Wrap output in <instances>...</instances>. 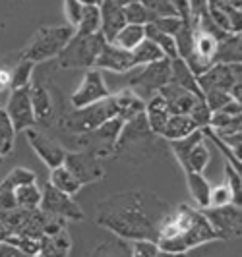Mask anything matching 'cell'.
I'll return each mask as SVG.
<instances>
[{
	"mask_svg": "<svg viewBox=\"0 0 242 257\" xmlns=\"http://www.w3.org/2000/svg\"><path fill=\"white\" fill-rule=\"evenodd\" d=\"M95 207H97V217H95L97 224L126 242L132 240L157 242L161 222L171 213V205L167 201L145 190L116 193L99 201Z\"/></svg>",
	"mask_w": 242,
	"mask_h": 257,
	"instance_id": "1",
	"label": "cell"
},
{
	"mask_svg": "<svg viewBox=\"0 0 242 257\" xmlns=\"http://www.w3.org/2000/svg\"><path fill=\"white\" fill-rule=\"evenodd\" d=\"M118 116L116 112V103L113 93L103 99L99 103H93L84 108H72V110H56L54 126L62 132H68L70 136H82L97 130L105 120Z\"/></svg>",
	"mask_w": 242,
	"mask_h": 257,
	"instance_id": "2",
	"label": "cell"
},
{
	"mask_svg": "<svg viewBox=\"0 0 242 257\" xmlns=\"http://www.w3.org/2000/svg\"><path fill=\"white\" fill-rule=\"evenodd\" d=\"M76 31L70 26H43L35 31L31 41L20 52V58L29 60L33 64L49 62L56 58L60 51L66 47V43L72 39Z\"/></svg>",
	"mask_w": 242,
	"mask_h": 257,
	"instance_id": "3",
	"label": "cell"
},
{
	"mask_svg": "<svg viewBox=\"0 0 242 257\" xmlns=\"http://www.w3.org/2000/svg\"><path fill=\"white\" fill-rule=\"evenodd\" d=\"M105 39L101 33L95 35H77L74 33L72 39L66 43L60 54L56 56V64L64 70H91L99 52L105 47Z\"/></svg>",
	"mask_w": 242,
	"mask_h": 257,
	"instance_id": "4",
	"label": "cell"
},
{
	"mask_svg": "<svg viewBox=\"0 0 242 257\" xmlns=\"http://www.w3.org/2000/svg\"><path fill=\"white\" fill-rule=\"evenodd\" d=\"M157 136H153V132L147 126L145 114L134 116L124 122V126L120 130V136L115 143L113 155L116 157H140V159H147L149 157V149L155 145Z\"/></svg>",
	"mask_w": 242,
	"mask_h": 257,
	"instance_id": "5",
	"label": "cell"
},
{
	"mask_svg": "<svg viewBox=\"0 0 242 257\" xmlns=\"http://www.w3.org/2000/svg\"><path fill=\"white\" fill-rule=\"evenodd\" d=\"M101 161V157L95 155L93 151L77 149V151L66 153L64 167L76 176V180L82 186H88V184H95V182H101L105 178V167H103Z\"/></svg>",
	"mask_w": 242,
	"mask_h": 257,
	"instance_id": "6",
	"label": "cell"
},
{
	"mask_svg": "<svg viewBox=\"0 0 242 257\" xmlns=\"http://www.w3.org/2000/svg\"><path fill=\"white\" fill-rule=\"evenodd\" d=\"M43 195H41V203H39V209L47 215H52L56 219L64 220V222H77V220H84V211L82 207L74 201L72 195H66V193L58 192L56 188H52L51 184L47 182L45 188L41 190Z\"/></svg>",
	"mask_w": 242,
	"mask_h": 257,
	"instance_id": "7",
	"label": "cell"
},
{
	"mask_svg": "<svg viewBox=\"0 0 242 257\" xmlns=\"http://www.w3.org/2000/svg\"><path fill=\"white\" fill-rule=\"evenodd\" d=\"M207 222L215 230L219 240H234L240 238V207L225 205V207H205L202 209Z\"/></svg>",
	"mask_w": 242,
	"mask_h": 257,
	"instance_id": "8",
	"label": "cell"
},
{
	"mask_svg": "<svg viewBox=\"0 0 242 257\" xmlns=\"http://www.w3.org/2000/svg\"><path fill=\"white\" fill-rule=\"evenodd\" d=\"M109 95H111V89L105 83L103 72L91 68L86 72V76L79 81L76 91L72 93L70 104H72V108H84V106H90V104L107 99Z\"/></svg>",
	"mask_w": 242,
	"mask_h": 257,
	"instance_id": "9",
	"label": "cell"
},
{
	"mask_svg": "<svg viewBox=\"0 0 242 257\" xmlns=\"http://www.w3.org/2000/svg\"><path fill=\"white\" fill-rule=\"evenodd\" d=\"M169 79H171V60L163 58V60H157V62L143 66L136 76H132L130 89H140L147 97H151L161 87H165Z\"/></svg>",
	"mask_w": 242,
	"mask_h": 257,
	"instance_id": "10",
	"label": "cell"
},
{
	"mask_svg": "<svg viewBox=\"0 0 242 257\" xmlns=\"http://www.w3.org/2000/svg\"><path fill=\"white\" fill-rule=\"evenodd\" d=\"M4 110H6L8 118L12 120L16 132H26L29 128H37L33 106H31V97H29V87L10 91Z\"/></svg>",
	"mask_w": 242,
	"mask_h": 257,
	"instance_id": "11",
	"label": "cell"
},
{
	"mask_svg": "<svg viewBox=\"0 0 242 257\" xmlns=\"http://www.w3.org/2000/svg\"><path fill=\"white\" fill-rule=\"evenodd\" d=\"M26 136L29 145H31V149L37 153V157L43 161L45 167L51 168V170L56 167H62L64 157H66L68 151L54 138H51L49 134H45V132H41L37 128L26 130Z\"/></svg>",
	"mask_w": 242,
	"mask_h": 257,
	"instance_id": "12",
	"label": "cell"
},
{
	"mask_svg": "<svg viewBox=\"0 0 242 257\" xmlns=\"http://www.w3.org/2000/svg\"><path fill=\"white\" fill-rule=\"evenodd\" d=\"M29 97H31V106H33V114L37 126L51 128L54 126V118H56V101L52 97V91L45 85V81H31L29 85Z\"/></svg>",
	"mask_w": 242,
	"mask_h": 257,
	"instance_id": "13",
	"label": "cell"
},
{
	"mask_svg": "<svg viewBox=\"0 0 242 257\" xmlns=\"http://www.w3.org/2000/svg\"><path fill=\"white\" fill-rule=\"evenodd\" d=\"M240 81V64H213L207 72L198 76V85L205 91H227Z\"/></svg>",
	"mask_w": 242,
	"mask_h": 257,
	"instance_id": "14",
	"label": "cell"
},
{
	"mask_svg": "<svg viewBox=\"0 0 242 257\" xmlns=\"http://www.w3.org/2000/svg\"><path fill=\"white\" fill-rule=\"evenodd\" d=\"M93 68L101 70V72L107 70V72H115V74H126L130 70H134L136 64H134V56L130 51H124L113 43H105Z\"/></svg>",
	"mask_w": 242,
	"mask_h": 257,
	"instance_id": "15",
	"label": "cell"
},
{
	"mask_svg": "<svg viewBox=\"0 0 242 257\" xmlns=\"http://www.w3.org/2000/svg\"><path fill=\"white\" fill-rule=\"evenodd\" d=\"M99 14H101V29H99V33H101L107 43H113L116 33L126 26L124 6L115 4L111 0H103L99 4Z\"/></svg>",
	"mask_w": 242,
	"mask_h": 257,
	"instance_id": "16",
	"label": "cell"
},
{
	"mask_svg": "<svg viewBox=\"0 0 242 257\" xmlns=\"http://www.w3.org/2000/svg\"><path fill=\"white\" fill-rule=\"evenodd\" d=\"M157 93L165 99L171 114H188L198 101H204L202 97H198V95H194V93L186 91L180 85H175V83H167L165 87H161Z\"/></svg>",
	"mask_w": 242,
	"mask_h": 257,
	"instance_id": "17",
	"label": "cell"
},
{
	"mask_svg": "<svg viewBox=\"0 0 242 257\" xmlns=\"http://www.w3.org/2000/svg\"><path fill=\"white\" fill-rule=\"evenodd\" d=\"M180 236H182L184 244H186V247H188V251L194 249V247H198V245L219 240L215 230L211 228V224L207 222L205 215L202 213V209L196 213V217H194V220H192V224L186 228V230L182 232Z\"/></svg>",
	"mask_w": 242,
	"mask_h": 257,
	"instance_id": "18",
	"label": "cell"
},
{
	"mask_svg": "<svg viewBox=\"0 0 242 257\" xmlns=\"http://www.w3.org/2000/svg\"><path fill=\"white\" fill-rule=\"evenodd\" d=\"M143 114H145L147 126H149V130L153 132V136L161 138V134H163V130H165L167 120H169V116H171V110H169V106H167L165 99H163L159 93L151 95V97L145 101V110H143Z\"/></svg>",
	"mask_w": 242,
	"mask_h": 257,
	"instance_id": "19",
	"label": "cell"
},
{
	"mask_svg": "<svg viewBox=\"0 0 242 257\" xmlns=\"http://www.w3.org/2000/svg\"><path fill=\"white\" fill-rule=\"evenodd\" d=\"M115 97V103H116V112L118 116L126 122L130 118H134V116L141 114L143 110H145V101H143V97L136 93V89H126L118 91L113 95Z\"/></svg>",
	"mask_w": 242,
	"mask_h": 257,
	"instance_id": "20",
	"label": "cell"
},
{
	"mask_svg": "<svg viewBox=\"0 0 242 257\" xmlns=\"http://www.w3.org/2000/svg\"><path fill=\"white\" fill-rule=\"evenodd\" d=\"M72 249V238L62 228L56 234L51 236H43L41 238V247H39V255L41 257H68Z\"/></svg>",
	"mask_w": 242,
	"mask_h": 257,
	"instance_id": "21",
	"label": "cell"
},
{
	"mask_svg": "<svg viewBox=\"0 0 242 257\" xmlns=\"http://www.w3.org/2000/svg\"><path fill=\"white\" fill-rule=\"evenodd\" d=\"M169 83L180 85V87H184L186 91H190V93L204 99V93H202L200 85H198V77L192 74L190 68L186 66V62L182 58L171 60V79H169Z\"/></svg>",
	"mask_w": 242,
	"mask_h": 257,
	"instance_id": "22",
	"label": "cell"
},
{
	"mask_svg": "<svg viewBox=\"0 0 242 257\" xmlns=\"http://www.w3.org/2000/svg\"><path fill=\"white\" fill-rule=\"evenodd\" d=\"M209 142L207 140H202L200 143H196L190 149V153L186 155L184 161H180L179 165L184 172H200L204 174V170L207 168L209 161H211V153H209Z\"/></svg>",
	"mask_w": 242,
	"mask_h": 257,
	"instance_id": "23",
	"label": "cell"
},
{
	"mask_svg": "<svg viewBox=\"0 0 242 257\" xmlns=\"http://www.w3.org/2000/svg\"><path fill=\"white\" fill-rule=\"evenodd\" d=\"M240 33H230L227 39L219 41L213 64H240Z\"/></svg>",
	"mask_w": 242,
	"mask_h": 257,
	"instance_id": "24",
	"label": "cell"
},
{
	"mask_svg": "<svg viewBox=\"0 0 242 257\" xmlns=\"http://www.w3.org/2000/svg\"><path fill=\"white\" fill-rule=\"evenodd\" d=\"M194 130H200L188 114H171L165 124V130L161 134V138L167 142H177L186 136H190Z\"/></svg>",
	"mask_w": 242,
	"mask_h": 257,
	"instance_id": "25",
	"label": "cell"
},
{
	"mask_svg": "<svg viewBox=\"0 0 242 257\" xmlns=\"http://www.w3.org/2000/svg\"><path fill=\"white\" fill-rule=\"evenodd\" d=\"M184 176H186V186H188V192H190L194 203L198 205V209H205L209 203L211 184L200 172H184Z\"/></svg>",
	"mask_w": 242,
	"mask_h": 257,
	"instance_id": "26",
	"label": "cell"
},
{
	"mask_svg": "<svg viewBox=\"0 0 242 257\" xmlns=\"http://www.w3.org/2000/svg\"><path fill=\"white\" fill-rule=\"evenodd\" d=\"M49 184H51L52 188H56L58 192L66 193V195H76L84 186L76 180V176L68 170V168L64 167H56L51 170V176H49Z\"/></svg>",
	"mask_w": 242,
	"mask_h": 257,
	"instance_id": "27",
	"label": "cell"
},
{
	"mask_svg": "<svg viewBox=\"0 0 242 257\" xmlns=\"http://www.w3.org/2000/svg\"><path fill=\"white\" fill-rule=\"evenodd\" d=\"M41 188L37 186V182H31V184H24L20 188L14 190V199H16V207L20 209H27V211H35L39 209L41 203Z\"/></svg>",
	"mask_w": 242,
	"mask_h": 257,
	"instance_id": "28",
	"label": "cell"
},
{
	"mask_svg": "<svg viewBox=\"0 0 242 257\" xmlns=\"http://www.w3.org/2000/svg\"><path fill=\"white\" fill-rule=\"evenodd\" d=\"M143 33H145V39H149L151 43H155V45L161 49V52L165 54L169 60L179 58V54H177V43H175V37H171V35H167V33H163V31H159V29L153 26V24L143 26Z\"/></svg>",
	"mask_w": 242,
	"mask_h": 257,
	"instance_id": "29",
	"label": "cell"
},
{
	"mask_svg": "<svg viewBox=\"0 0 242 257\" xmlns=\"http://www.w3.org/2000/svg\"><path fill=\"white\" fill-rule=\"evenodd\" d=\"M145 39V33H143V26H134V24H126L122 27L116 37L113 39V45L124 49V51H134L141 41Z\"/></svg>",
	"mask_w": 242,
	"mask_h": 257,
	"instance_id": "30",
	"label": "cell"
},
{
	"mask_svg": "<svg viewBox=\"0 0 242 257\" xmlns=\"http://www.w3.org/2000/svg\"><path fill=\"white\" fill-rule=\"evenodd\" d=\"M33 74H35V64L29 60H24V58H18V62L12 68V74H10V91L29 87L33 81Z\"/></svg>",
	"mask_w": 242,
	"mask_h": 257,
	"instance_id": "31",
	"label": "cell"
},
{
	"mask_svg": "<svg viewBox=\"0 0 242 257\" xmlns=\"http://www.w3.org/2000/svg\"><path fill=\"white\" fill-rule=\"evenodd\" d=\"M130 52H132V56H134L136 68H138V66H147V64H151V62H157V60L167 58L165 54L161 52V49H159L155 43H151L149 39H143L140 45Z\"/></svg>",
	"mask_w": 242,
	"mask_h": 257,
	"instance_id": "32",
	"label": "cell"
},
{
	"mask_svg": "<svg viewBox=\"0 0 242 257\" xmlns=\"http://www.w3.org/2000/svg\"><path fill=\"white\" fill-rule=\"evenodd\" d=\"M91 257H130V242L118 236H113L97 245Z\"/></svg>",
	"mask_w": 242,
	"mask_h": 257,
	"instance_id": "33",
	"label": "cell"
},
{
	"mask_svg": "<svg viewBox=\"0 0 242 257\" xmlns=\"http://www.w3.org/2000/svg\"><path fill=\"white\" fill-rule=\"evenodd\" d=\"M31 182H37V174L29 168L18 167L10 170L6 174V178L0 182V192H14L16 188H20L24 184H31Z\"/></svg>",
	"mask_w": 242,
	"mask_h": 257,
	"instance_id": "34",
	"label": "cell"
},
{
	"mask_svg": "<svg viewBox=\"0 0 242 257\" xmlns=\"http://www.w3.org/2000/svg\"><path fill=\"white\" fill-rule=\"evenodd\" d=\"M16 130H14L12 120L8 118L6 110L0 106V155L6 159L14 151L16 145Z\"/></svg>",
	"mask_w": 242,
	"mask_h": 257,
	"instance_id": "35",
	"label": "cell"
},
{
	"mask_svg": "<svg viewBox=\"0 0 242 257\" xmlns=\"http://www.w3.org/2000/svg\"><path fill=\"white\" fill-rule=\"evenodd\" d=\"M101 29V14L99 6H84L82 20L76 27L77 35H95Z\"/></svg>",
	"mask_w": 242,
	"mask_h": 257,
	"instance_id": "36",
	"label": "cell"
},
{
	"mask_svg": "<svg viewBox=\"0 0 242 257\" xmlns=\"http://www.w3.org/2000/svg\"><path fill=\"white\" fill-rule=\"evenodd\" d=\"M124 16H126V24H134V26H147L153 22V16L141 6L140 0L126 4L124 6Z\"/></svg>",
	"mask_w": 242,
	"mask_h": 257,
	"instance_id": "37",
	"label": "cell"
},
{
	"mask_svg": "<svg viewBox=\"0 0 242 257\" xmlns=\"http://www.w3.org/2000/svg\"><path fill=\"white\" fill-rule=\"evenodd\" d=\"M140 4L155 18H165V16H179V12L173 8L169 0H140Z\"/></svg>",
	"mask_w": 242,
	"mask_h": 257,
	"instance_id": "38",
	"label": "cell"
},
{
	"mask_svg": "<svg viewBox=\"0 0 242 257\" xmlns=\"http://www.w3.org/2000/svg\"><path fill=\"white\" fill-rule=\"evenodd\" d=\"M225 174H227V186H229L230 193H232V203L240 207V192H242V180H240V170L225 163Z\"/></svg>",
	"mask_w": 242,
	"mask_h": 257,
	"instance_id": "39",
	"label": "cell"
},
{
	"mask_svg": "<svg viewBox=\"0 0 242 257\" xmlns=\"http://www.w3.org/2000/svg\"><path fill=\"white\" fill-rule=\"evenodd\" d=\"M232 203V193L227 184H217L209 190V203L207 207H225ZM234 205V203H232Z\"/></svg>",
	"mask_w": 242,
	"mask_h": 257,
	"instance_id": "40",
	"label": "cell"
},
{
	"mask_svg": "<svg viewBox=\"0 0 242 257\" xmlns=\"http://www.w3.org/2000/svg\"><path fill=\"white\" fill-rule=\"evenodd\" d=\"M159 245L153 240H132L130 242V257H157Z\"/></svg>",
	"mask_w": 242,
	"mask_h": 257,
	"instance_id": "41",
	"label": "cell"
},
{
	"mask_svg": "<svg viewBox=\"0 0 242 257\" xmlns=\"http://www.w3.org/2000/svg\"><path fill=\"white\" fill-rule=\"evenodd\" d=\"M151 24L157 27L159 31H163L167 35L175 37L180 31V27L184 26V20H182L180 16H165V18H155Z\"/></svg>",
	"mask_w": 242,
	"mask_h": 257,
	"instance_id": "42",
	"label": "cell"
},
{
	"mask_svg": "<svg viewBox=\"0 0 242 257\" xmlns=\"http://www.w3.org/2000/svg\"><path fill=\"white\" fill-rule=\"evenodd\" d=\"M64 18H66V26L74 27L76 31L77 24L82 20V14H84V4L79 0H64Z\"/></svg>",
	"mask_w": 242,
	"mask_h": 257,
	"instance_id": "43",
	"label": "cell"
},
{
	"mask_svg": "<svg viewBox=\"0 0 242 257\" xmlns=\"http://www.w3.org/2000/svg\"><path fill=\"white\" fill-rule=\"evenodd\" d=\"M229 101H232V99H230V95L227 91H205L204 93V103L207 104V108L211 112L221 110Z\"/></svg>",
	"mask_w": 242,
	"mask_h": 257,
	"instance_id": "44",
	"label": "cell"
},
{
	"mask_svg": "<svg viewBox=\"0 0 242 257\" xmlns=\"http://www.w3.org/2000/svg\"><path fill=\"white\" fill-rule=\"evenodd\" d=\"M188 116L192 118V122L198 126V128H205V126H209V120H211V110L207 108V104L204 101H198V103L194 104V108H192Z\"/></svg>",
	"mask_w": 242,
	"mask_h": 257,
	"instance_id": "45",
	"label": "cell"
},
{
	"mask_svg": "<svg viewBox=\"0 0 242 257\" xmlns=\"http://www.w3.org/2000/svg\"><path fill=\"white\" fill-rule=\"evenodd\" d=\"M207 4H209V0H188L190 22H198L202 16L207 14Z\"/></svg>",
	"mask_w": 242,
	"mask_h": 257,
	"instance_id": "46",
	"label": "cell"
},
{
	"mask_svg": "<svg viewBox=\"0 0 242 257\" xmlns=\"http://www.w3.org/2000/svg\"><path fill=\"white\" fill-rule=\"evenodd\" d=\"M173 8L179 12V16L184 22H190V12H188V0H169Z\"/></svg>",
	"mask_w": 242,
	"mask_h": 257,
	"instance_id": "47",
	"label": "cell"
},
{
	"mask_svg": "<svg viewBox=\"0 0 242 257\" xmlns=\"http://www.w3.org/2000/svg\"><path fill=\"white\" fill-rule=\"evenodd\" d=\"M10 74L12 68H0V95L10 89Z\"/></svg>",
	"mask_w": 242,
	"mask_h": 257,
	"instance_id": "48",
	"label": "cell"
},
{
	"mask_svg": "<svg viewBox=\"0 0 242 257\" xmlns=\"http://www.w3.org/2000/svg\"><path fill=\"white\" fill-rule=\"evenodd\" d=\"M217 112H223V114H229V116H240L242 106L238 101H229V103L225 104L221 110H217Z\"/></svg>",
	"mask_w": 242,
	"mask_h": 257,
	"instance_id": "49",
	"label": "cell"
},
{
	"mask_svg": "<svg viewBox=\"0 0 242 257\" xmlns=\"http://www.w3.org/2000/svg\"><path fill=\"white\" fill-rule=\"evenodd\" d=\"M84 6H99L103 0H79Z\"/></svg>",
	"mask_w": 242,
	"mask_h": 257,
	"instance_id": "50",
	"label": "cell"
},
{
	"mask_svg": "<svg viewBox=\"0 0 242 257\" xmlns=\"http://www.w3.org/2000/svg\"><path fill=\"white\" fill-rule=\"evenodd\" d=\"M8 236H10V232H8L4 226H2V224H0V242H6V238H8Z\"/></svg>",
	"mask_w": 242,
	"mask_h": 257,
	"instance_id": "51",
	"label": "cell"
},
{
	"mask_svg": "<svg viewBox=\"0 0 242 257\" xmlns=\"http://www.w3.org/2000/svg\"><path fill=\"white\" fill-rule=\"evenodd\" d=\"M111 2H115V4H120V6H126L130 2H136V0H111Z\"/></svg>",
	"mask_w": 242,
	"mask_h": 257,
	"instance_id": "52",
	"label": "cell"
},
{
	"mask_svg": "<svg viewBox=\"0 0 242 257\" xmlns=\"http://www.w3.org/2000/svg\"><path fill=\"white\" fill-rule=\"evenodd\" d=\"M2 161H4V157H2V155H0V165H2Z\"/></svg>",
	"mask_w": 242,
	"mask_h": 257,
	"instance_id": "53",
	"label": "cell"
},
{
	"mask_svg": "<svg viewBox=\"0 0 242 257\" xmlns=\"http://www.w3.org/2000/svg\"><path fill=\"white\" fill-rule=\"evenodd\" d=\"M0 97H2V95H0Z\"/></svg>",
	"mask_w": 242,
	"mask_h": 257,
	"instance_id": "54",
	"label": "cell"
}]
</instances>
